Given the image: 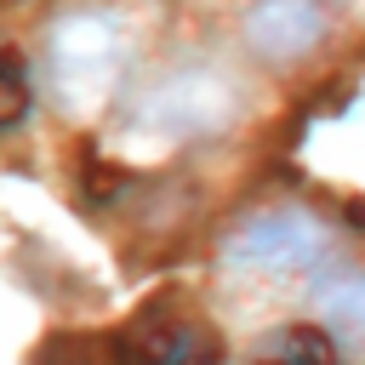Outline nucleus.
<instances>
[{
	"label": "nucleus",
	"instance_id": "nucleus-1",
	"mask_svg": "<svg viewBox=\"0 0 365 365\" xmlns=\"http://www.w3.org/2000/svg\"><path fill=\"white\" fill-rule=\"evenodd\" d=\"M125 68V40L114 29V17L103 11H68L51 23L46 34V80L57 91L63 108H91L114 91Z\"/></svg>",
	"mask_w": 365,
	"mask_h": 365
},
{
	"label": "nucleus",
	"instance_id": "nucleus-2",
	"mask_svg": "<svg viewBox=\"0 0 365 365\" xmlns=\"http://www.w3.org/2000/svg\"><path fill=\"white\" fill-rule=\"evenodd\" d=\"M114 365H217V336L188 314L171 319L165 308H148L114 342Z\"/></svg>",
	"mask_w": 365,
	"mask_h": 365
},
{
	"label": "nucleus",
	"instance_id": "nucleus-3",
	"mask_svg": "<svg viewBox=\"0 0 365 365\" xmlns=\"http://www.w3.org/2000/svg\"><path fill=\"white\" fill-rule=\"evenodd\" d=\"M245 40L262 57H297L319 40V0H257L245 11Z\"/></svg>",
	"mask_w": 365,
	"mask_h": 365
},
{
	"label": "nucleus",
	"instance_id": "nucleus-5",
	"mask_svg": "<svg viewBox=\"0 0 365 365\" xmlns=\"http://www.w3.org/2000/svg\"><path fill=\"white\" fill-rule=\"evenodd\" d=\"M257 365H336V342L314 325H291L268 342V354Z\"/></svg>",
	"mask_w": 365,
	"mask_h": 365
},
{
	"label": "nucleus",
	"instance_id": "nucleus-4",
	"mask_svg": "<svg viewBox=\"0 0 365 365\" xmlns=\"http://www.w3.org/2000/svg\"><path fill=\"white\" fill-rule=\"evenodd\" d=\"M222 108V86L205 80V74H177L165 86H154L143 97V125H160V131H194V125H211Z\"/></svg>",
	"mask_w": 365,
	"mask_h": 365
},
{
	"label": "nucleus",
	"instance_id": "nucleus-6",
	"mask_svg": "<svg viewBox=\"0 0 365 365\" xmlns=\"http://www.w3.org/2000/svg\"><path fill=\"white\" fill-rule=\"evenodd\" d=\"M29 103H34V86H29L23 57L0 51V131H11V125L29 114Z\"/></svg>",
	"mask_w": 365,
	"mask_h": 365
}]
</instances>
